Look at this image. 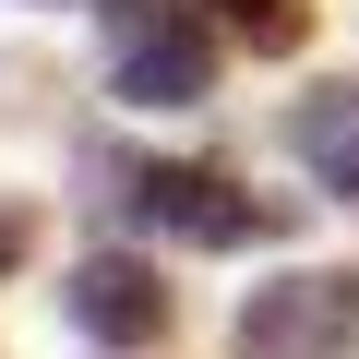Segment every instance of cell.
<instances>
[{"label": "cell", "instance_id": "6da1fadb", "mask_svg": "<svg viewBox=\"0 0 359 359\" xmlns=\"http://www.w3.org/2000/svg\"><path fill=\"white\" fill-rule=\"evenodd\" d=\"M359 347V276H276L240 299V359H347Z\"/></svg>", "mask_w": 359, "mask_h": 359}, {"label": "cell", "instance_id": "277c9868", "mask_svg": "<svg viewBox=\"0 0 359 359\" xmlns=\"http://www.w3.org/2000/svg\"><path fill=\"white\" fill-rule=\"evenodd\" d=\"M204 84H216V48H204L192 13H156V25L132 13V25H120V96H132V108H192Z\"/></svg>", "mask_w": 359, "mask_h": 359}, {"label": "cell", "instance_id": "5b68a950", "mask_svg": "<svg viewBox=\"0 0 359 359\" xmlns=\"http://www.w3.org/2000/svg\"><path fill=\"white\" fill-rule=\"evenodd\" d=\"M287 156L323 180L335 204H359V84H335V96H299V108H287Z\"/></svg>", "mask_w": 359, "mask_h": 359}, {"label": "cell", "instance_id": "8992f818", "mask_svg": "<svg viewBox=\"0 0 359 359\" xmlns=\"http://www.w3.org/2000/svg\"><path fill=\"white\" fill-rule=\"evenodd\" d=\"M204 13H216L252 60H299V48H311V0H204Z\"/></svg>", "mask_w": 359, "mask_h": 359}, {"label": "cell", "instance_id": "7a4b0ae2", "mask_svg": "<svg viewBox=\"0 0 359 359\" xmlns=\"http://www.w3.org/2000/svg\"><path fill=\"white\" fill-rule=\"evenodd\" d=\"M132 228H168V240H192V252H240V240H276L287 204L228 192L216 168H144L132 180Z\"/></svg>", "mask_w": 359, "mask_h": 359}, {"label": "cell", "instance_id": "3957f363", "mask_svg": "<svg viewBox=\"0 0 359 359\" xmlns=\"http://www.w3.org/2000/svg\"><path fill=\"white\" fill-rule=\"evenodd\" d=\"M168 276L156 264H132V252H96V264H72L60 276V323L84 335V347H156L168 335Z\"/></svg>", "mask_w": 359, "mask_h": 359}, {"label": "cell", "instance_id": "52a82bcc", "mask_svg": "<svg viewBox=\"0 0 359 359\" xmlns=\"http://www.w3.org/2000/svg\"><path fill=\"white\" fill-rule=\"evenodd\" d=\"M25 252H36V228H25V216H13V204H0V276H13V264H25Z\"/></svg>", "mask_w": 359, "mask_h": 359}]
</instances>
